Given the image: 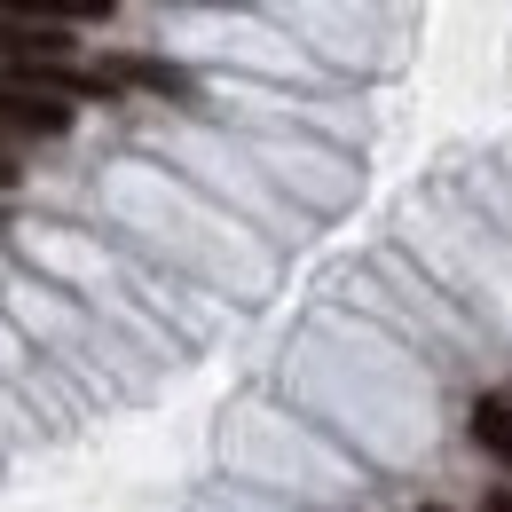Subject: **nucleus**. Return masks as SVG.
<instances>
[{"label": "nucleus", "mask_w": 512, "mask_h": 512, "mask_svg": "<svg viewBox=\"0 0 512 512\" xmlns=\"http://www.w3.org/2000/svg\"><path fill=\"white\" fill-rule=\"evenodd\" d=\"M16 190V158H8V150H0V197Z\"/></svg>", "instance_id": "nucleus-5"}, {"label": "nucleus", "mask_w": 512, "mask_h": 512, "mask_svg": "<svg viewBox=\"0 0 512 512\" xmlns=\"http://www.w3.org/2000/svg\"><path fill=\"white\" fill-rule=\"evenodd\" d=\"M481 512H512V489H489V497H481Z\"/></svg>", "instance_id": "nucleus-4"}, {"label": "nucleus", "mask_w": 512, "mask_h": 512, "mask_svg": "<svg viewBox=\"0 0 512 512\" xmlns=\"http://www.w3.org/2000/svg\"><path fill=\"white\" fill-rule=\"evenodd\" d=\"M0 56H8V64H64L71 32L56 16H0Z\"/></svg>", "instance_id": "nucleus-2"}, {"label": "nucleus", "mask_w": 512, "mask_h": 512, "mask_svg": "<svg viewBox=\"0 0 512 512\" xmlns=\"http://www.w3.org/2000/svg\"><path fill=\"white\" fill-rule=\"evenodd\" d=\"M473 442L512 473V402L505 394H481V402H473Z\"/></svg>", "instance_id": "nucleus-3"}, {"label": "nucleus", "mask_w": 512, "mask_h": 512, "mask_svg": "<svg viewBox=\"0 0 512 512\" xmlns=\"http://www.w3.org/2000/svg\"><path fill=\"white\" fill-rule=\"evenodd\" d=\"M56 134H71V103L0 79V150H8V142H56Z\"/></svg>", "instance_id": "nucleus-1"}, {"label": "nucleus", "mask_w": 512, "mask_h": 512, "mask_svg": "<svg viewBox=\"0 0 512 512\" xmlns=\"http://www.w3.org/2000/svg\"><path fill=\"white\" fill-rule=\"evenodd\" d=\"M426 512H442V505H426Z\"/></svg>", "instance_id": "nucleus-6"}]
</instances>
